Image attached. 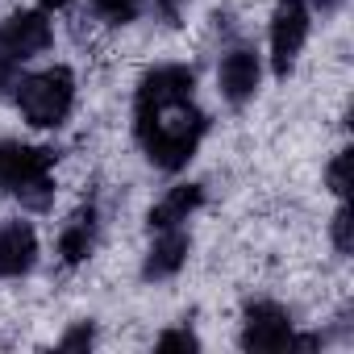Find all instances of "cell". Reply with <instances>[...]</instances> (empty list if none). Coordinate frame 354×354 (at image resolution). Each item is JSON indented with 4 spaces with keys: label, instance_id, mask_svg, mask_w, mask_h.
Listing matches in <instances>:
<instances>
[{
    "label": "cell",
    "instance_id": "cell-1",
    "mask_svg": "<svg viewBox=\"0 0 354 354\" xmlns=\"http://www.w3.org/2000/svg\"><path fill=\"white\" fill-rule=\"evenodd\" d=\"M196 75L184 63H162L142 75L133 96V133L158 171H180L192 162L209 133V117L192 100Z\"/></svg>",
    "mask_w": 354,
    "mask_h": 354
},
{
    "label": "cell",
    "instance_id": "cell-2",
    "mask_svg": "<svg viewBox=\"0 0 354 354\" xmlns=\"http://www.w3.org/2000/svg\"><path fill=\"white\" fill-rule=\"evenodd\" d=\"M13 100L21 109V117L38 129H55L67 121L71 104H75V75L71 67H42L30 71L21 80H13Z\"/></svg>",
    "mask_w": 354,
    "mask_h": 354
},
{
    "label": "cell",
    "instance_id": "cell-3",
    "mask_svg": "<svg viewBox=\"0 0 354 354\" xmlns=\"http://www.w3.org/2000/svg\"><path fill=\"white\" fill-rule=\"evenodd\" d=\"M55 150L46 146H26V142H0V192L21 196L30 209H46L55 196L50 184V167Z\"/></svg>",
    "mask_w": 354,
    "mask_h": 354
},
{
    "label": "cell",
    "instance_id": "cell-4",
    "mask_svg": "<svg viewBox=\"0 0 354 354\" xmlns=\"http://www.w3.org/2000/svg\"><path fill=\"white\" fill-rule=\"evenodd\" d=\"M304 42H308V5L304 0H279L271 13V67L279 80L296 67Z\"/></svg>",
    "mask_w": 354,
    "mask_h": 354
},
{
    "label": "cell",
    "instance_id": "cell-5",
    "mask_svg": "<svg viewBox=\"0 0 354 354\" xmlns=\"http://www.w3.org/2000/svg\"><path fill=\"white\" fill-rule=\"evenodd\" d=\"M292 342V313L275 300H250L242 313V346L246 350H288Z\"/></svg>",
    "mask_w": 354,
    "mask_h": 354
},
{
    "label": "cell",
    "instance_id": "cell-6",
    "mask_svg": "<svg viewBox=\"0 0 354 354\" xmlns=\"http://www.w3.org/2000/svg\"><path fill=\"white\" fill-rule=\"evenodd\" d=\"M50 42H55V34H50V21H46L42 9H21L9 21H0V50H5L13 63L38 59Z\"/></svg>",
    "mask_w": 354,
    "mask_h": 354
},
{
    "label": "cell",
    "instance_id": "cell-7",
    "mask_svg": "<svg viewBox=\"0 0 354 354\" xmlns=\"http://www.w3.org/2000/svg\"><path fill=\"white\" fill-rule=\"evenodd\" d=\"M259 80H263V63L250 46H234L217 67V84H221V96L230 104H246L259 92Z\"/></svg>",
    "mask_w": 354,
    "mask_h": 354
},
{
    "label": "cell",
    "instance_id": "cell-8",
    "mask_svg": "<svg viewBox=\"0 0 354 354\" xmlns=\"http://www.w3.org/2000/svg\"><path fill=\"white\" fill-rule=\"evenodd\" d=\"M38 263V234L30 221H5L0 225V279H17L34 271Z\"/></svg>",
    "mask_w": 354,
    "mask_h": 354
},
{
    "label": "cell",
    "instance_id": "cell-9",
    "mask_svg": "<svg viewBox=\"0 0 354 354\" xmlns=\"http://www.w3.org/2000/svg\"><path fill=\"white\" fill-rule=\"evenodd\" d=\"M188 250H192V238L175 225V230H158V238L150 242L146 250V263H142V275L146 279H171L188 263Z\"/></svg>",
    "mask_w": 354,
    "mask_h": 354
},
{
    "label": "cell",
    "instance_id": "cell-10",
    "mask_svg": "<svg viewBox=\"0 0 354 354\" xmlns=\"http://www.w3.org/2000/svg\"><path fill=\"white\" fill-rule=\"evenodd\" d=\"M201 205H205V188H201V184H175V188L150 209V230H175V225H184Z\"/></svg>",
    "mask_w": 354,
    "mask_h": 354
},
{
    "label": "cell",
    "instance_id": "cell-11",
    "mask_svg": "<svg viewBox=\"0 0 354 354\" xmlns=\"http://www.w3.org/2000/svg\"><path fill=\"white\" fill-rule=\"evenodd\" d=\"M92 246H96V205H84L59 234V259L75 267L92 254Z\"/></svg>",
    "mask_w": 354,
    "mask_h": 354
},
{
    "label": "cell",
    "instance_id": "cell-12",
    "mask_svg": "<svg viewBox=\"0 0 354 354\" xmlns=\"http://www.w3.org/2000/svg\"><path fill=\"white\" fill-rule=\"evenodd\" d=\"M92 9H96L100 21H109V26H125V21L138 17L142 0H92Z\"/></svg>",
    "mask_w": 354,
    "mask_h": 354
},
{
    "label": "cell",
    "instance_id": "cell-13",
    "mask_svg": "<svg viewBox=\"0 0 354 354\" xmlns=\"http://www.w3.org/2000/svg\"><path fill=\"white\" fill-rule=\"evenodd\" d=\"M346 171H350V150H337L329 171H325V184H329L333 196H346Z\"/></svg>",
    "mask_w": 354,
    "mask_h": 354
},
{
    "label": "cell",
    "instance_id": "cell-14",
    "mask_svg": "<svg viewBox=\"0 0 354 354\" xmlns=\"http://www.w3.org/2000/svg\"><path fill=\"white\" fill-rule=\"evenodd\" d=\"M350 225H354V221H350V209L342 205V209L333 213V250H337V254H350Z\"/></svg>",
    "mask_w": 354,
    "mask_h": 354
},
{
    "label": "cell",
    "instance_id": "cell-15",
    "mask_svg": "<svg viewBox=\"0 0 354 354\" xmlns=\"http://www.w3.org/2000/svg\"><path fill=\"white\" fill-rule=\"evenodd\" d=\"M201 342H196V333L192 329H167L162 337H158V350H196Z\"/></svg>",
    "mask_w": 354,
    "mask_h": 354
},
{
    "label": "cell",
    "instance_id": "cell-16",
    "mask_svg": "<svg viewBox=\"0 0 354 354\" xmlns=\"http://www.w3.org/2000/svg\"><path fill=\"white\" fill-rule=\"evenodd\" d=\"M92 342H96V329H92L88 321H80L71 333H63V342H59V346H63V350H80V346H92Z\"/></svg>",
    "mask_w": 354,
    "mask_h": 354
},
{
    "label": "cell",
    "instance_id": "cell-17",
    "mask_svg": "<svg viewBox=\"0 0 354 354\" xmlns=\"http://www.w3.org/2000/svg\"><path fill=\"white\" fill-rule=\"evenodd\" d=\"M17 67H21V63H13L5 50H0V92H5V88H13V80H17Z\"/></svg>",
    "mask_w": 354,
    "mask_h": 354
},
{
    "label": "cell",
    "instance_id": "cell-18",
    "mask_svg": "<svg viewBox=\"0 0 354 354\" xmlns=\"http://www.w3.org/2000/svg\"><path fill=\"white\" fill-rule=\"evenodd\" d=\"M180 5H184V0H154V9H158L171 26H175V17H180Z\"/></svg>",
    "mask_w": 354,
    "mask_h": 354
},
{
    "label": "cell",
    "instance_id": "cell-19",
    "mask_svg": "<svg viewBox=\"0 0 354 354\" xmlns=\"http://www.w3.org/2000/svg\"><path fill=\"white\" fill-rule=\"evenodd\" d=\"M304 5H313V9H337L342 0H304Z\"/></svg>",
    "mask_w": 354,
    "mask_h": 354
},
{
    "label": "cell",
    "instance_id": "cell-20",
    "mask_svg": "<svg viewBox=\"0 0 354 354\" xmlns=\"http://www.w3.org/2000/svg\"><path fill=\"white\" fill-rule=\"evenodd\" d=\"M71 0H42V9H67Z\"/></svg>",
    "mask_w": 354,
    "mask_h": 354
}]
</instances>
